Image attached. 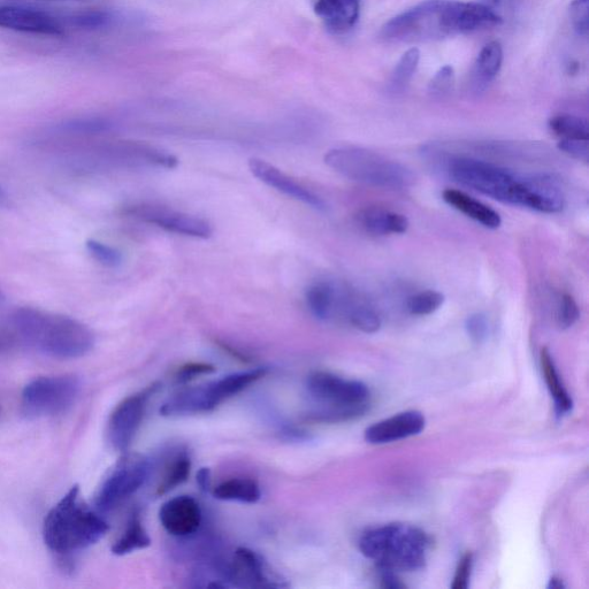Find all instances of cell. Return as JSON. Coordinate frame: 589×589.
Segmentation results:
<instances>
[{
	"mask_svg": "<svg viewBox=\"0 0 589 589\" xmlns=\"http://www.w3.org/2000/svg\"><path fill=\"white\" fill-rule=\"evenodd\" d=\"M447 173L451 179L504 204L554 214L565 206L558 183L547 175H523L501 166L468 157L450 159Z\"/></svg>",
	"mask_w": 589,
	"mask_h": 589,
	"instance_id": "1",
	"label": "cell"
},
{
	"mask_svg": "<svg viewBox=\"0 0 589 589\" xmlns=\"http://www.w3.org/2000/svg\"><path fill=\"white\" fill-rule=\"evenodd\" d=\"M501 24L500 15L483 4L427 0L389 20L381 37L387 42H431Z\"/></svg>",
	"mask_w": 589,
	"mask_h": 589,
	"instance_id": "2",
	"label": "cell"
},
{
	"mask_svg": "<svg viewBox=\"0 0 589 589\" xmlns=\"http://www.w3.org/2000/svg\"><path fill=\"white\" fill-rule=\"evenodd\" d=\"M4 326L19 344L57 359L84 357L95 344V336L88 326L76 319L40 309H15Z\"/></svg>",
	"mask_w": 589,
	"mask_h": 589,
	"instance_id": "3",
	"label": "cell"
},
{
	"mask_svg": "<svg viewBox=\"0 0 589 589\" xmlns=\"http://www.w3.org/2000/svg\"><path fill=\"white\" fill-rule=\"evenodd\" d=\"M107 531L109 525L81 501L74 486L45 517L43 539L53 553L71 555L95 545Z\"/></svg>",
	"mask_w": 589,
	"mask_h": 589,
	"instance_id": "4",
	"label": "cell"
},
{
	"mask_svg": "<svg viewBox=\"0 0 589 589\" xmlns=\"http://www.w3.org/2000/svg\"><path fill=\"white\" fill-rule=\"evenodd\" d=\"M359 549L382 570L417 571L426 564L430 539L416 526L388 524L366 531Z\"/></svg>",
	"mask_w": 589,
	"mask_h": 589,
	"instance_id": "5",
	"label": "cell"
},
{
	"mask_svg": "<svg viewBox=\"0 0 589 589\" xmlns=\"http://www.w3.org/2000/svg\"><path fill=\"white\" fill-rule=\"evenodd\" d=\"M307 390L313 403L307 413L311 422H346L363 416L369 408L370 390L361 381L315 372L308 378Z\"/></svg>",
	"mask_w": 589,
	"mask_h": 589,
	"instance_id": "6",
	"label": "cell"
},
{
	"mask_svg": "<svg viewBox=\"0 0 589 589\" xmlns=\"http://www.w3.org/2000/svg\"><path fill=\"white\" fill-rule=\"evenodd\" d=\"M324 160L342 177L366 186L405 190L416 182V175L410 168L365 148H334L327 152Z\"/></svg>",
	"mask_w": 589,
	"mask_h": 589,
	"instance_id": "7",
	"label": "cell"
},
{
	"mask_svg": "<svg viewBox=\"0 0 589 589\" xmlns=\"http://www.w3.org/2000/svg\"><path fill=\"white\" fill-rule=\"evenodd\" d=\"M81 392V382L75 376L41 377L22 392V410L29 418L63 415L75 404Z\"/></svg>",
	"mask_w": 589,
	"mask_h": 589,
	"instance_id": "8",
	"label": "cell"
},
{
	"mask_svg": "<svg viewBox=\"0 0 589 589\" xmlns=\"http://www.w3.org/2000/svg\"><path fill=\"white\" fill-rule=\"evenodd\" d=\"M79 163L90 168L159 167L170 170L177 167L179 162L177 157L148 144L116 142L87 151Z\"/></svg>",
	"mask_w": 589,
	"mask_h": 589,
	"instance_id": "9",
	"label": "cell"
},
{
	"mask_svg": "<svg viewBox=\"0 0 589 589\" xmlns=\"http://www.w3.org/2000/svg\"><path fill=\"white\" fill-rule=\"evenodd\" d=\"M151 465L143 456H127L103 481L96 495V508L109 512L120 506L145 484Z\"/></svg>",
	"mask_w": 589,
	"mask_h": 589,
	"instance_id": "10",
	"label": "cell"
},
{
	"mask_svg": "<svg viewBox=\"0 0 589 589\" xmlns=\"http://www.w3.org/2000/svg\"><path fill=\"white\" fill-rule=\"evenodd\" d=\"M124 214L144 224L154 225L174 234L195 237V239L206 240L213 233L208 221L162 205L136 203L126 206Z\"/></svg>",
	"mask_w": 589,
	"mask_h": 589,
	"instance_id": "11",
	"label": "cell"
},
{
	"mask_svg": "<svg viewBox=\"0 0 589 589\" xmlns=\"http://www.w3.org/2000/svg\"><path fill=\"white\" fill-rule=\"evenodd\" d=\"M156 389L157 386L152 385L140 393L128 396L113 410L107 425V438L114 449L124 451L132 445L143 422L148 401Z\"/></svg>",
	"mask_w": 589,
	"mask_h": 589,
	"instance_id": "12",
	"label": "cell"
},
{
	"mask_svg": "<svg viewBox=\"0 0 589 589\" xmlns=\"http://www.w3.org/2000/svg\"><path fill=\"white\" fill-rule=\"evenodd\" d=\"M265 374V369L237 372L210 382L208 385L191 388L197 412H209L217 408L220 403L241 393L242 390L262 379Z\"/></svg>",
	"mask_w": 589,
	"mask_h": 589,
	"instance_id": "13",
	"label": "cell"
},
{
	"mask_svg": "<svg viewBox=\"0 0 589 589\" xmlns=\"http://www.w3.org/2000/svg\"><path fill=\"white\" fill-rule=\"evenodd\" d=\"M340 317L356 330L372 334L380 330L381 317L369 300L347 286L336 283L333 319Z\"/></svg>",
	"mask_w": 589,
	"mask_h": 589,
	"instance_id": "14",
	"label": "cell"
},
{
	"mask_svg": "<svg viewBox=\"0 0 589 589\" xmlns=\"http://www.w3.org/2000/svg\"><path fill=\"white\" fill-rule=\"evenodd\" d=\"M0 28L43 36L65 33L61 21L52 14L20 6H0Z\"/></svg>",
	"mask_w": 589,
	"mask_h": 589,
	"instance_id": "15",
	"label": "cell"
},
{
	"mask_svg": "<svg viewBox=\"0 0 589 589\" xmlns=\"http://www.w3.org/2000/svg\"><path fill=\"white\" fill-rule=\"evenodd\" d=\"M249 168L254 177L265 185L280 191L288 197L302 202L310 208L318 211H326L327 205L323 198L313 193L307 187L301 185L289 175L283 173L278 167L265 162L263 159L252 158L249 160Z\"/></svg>",
	"mask_w": 589,
	"mask_h": 589,
	"instance_id": "16",
	"label": "cell"
},
{
	"mask_svg": "<svg viewBox=\"0 0 589 589\" xmlns=\"http://www.w3.org/2000/svg\"><path fill=\"white\" fill-rule=\"evenodd\" d=\"M202 510L194 497H173L159 510L160 524L174 537L186 538L195 534L202 525Z\"/></svg>",
	"mask_w": 589,
	"mask_h": 589,
	"instance_id": "17",
	"label": "cell"
},
{
	"mask_svg": "<svg viewBox=\"0 0 589 589\" xmlns=\"http://www.w3.org/2000/svg\"><path fill=\"white\" fill-rule=\"evenodd\" d=\"M425 424V417L418 411L397 413L367 428L365 440L372 445H385L408 439L422 432Z\"/></svg>",
	"mask_w": 589,
	"mask_h": 589,
	"instance_id": "18",
	"label": "cell"
},
{
	"mask_svg": "<svg viewBox=\"0 0 589 589\" xmlns=\"http://www.w3.org/2000/svg\"><path fill=\"white\" fill-rule=\"evenodd\" d=\"M226 569L232 586L281 587L270 579L263 558L248 548L237 549L232 563L226 564Z\"/></svg>",
	"mask_w": 589,
	"mask_h": 589,
	"instance_id": "19",
	"label": "cell"
},
{
	"mask_svg": "<svg viewBox=\"0 0 589 589\" xmlns=\"http://www.w3.org/2000/svg\"><path fill=\"white\" fill-rule=\"evenodd\" d=\"M315 12L330 32L344 34L353 29L361 13L359 0H318Z\"/></svg>",
	"mask_w": 589,
	"mask_h": 589,
	"instance_id": "20",
	"label": "cell"
},
{
	"mask_svg": "<svg viewBox=\"0 0 589 589\" xmlns=\"http://www.w3.org/2000/svg\"><path fill=\"white\" fill-rule=\"evenodd\" d=\"M442 198L451 208L488 229H497L502 225V218L499 213L492 209L491 206L465 194L464 191L446 189L442 193Z\"/></svg>",
	"mask_w": 589,
	"mask_h": 589,
	"instance_id": "21",
	"label": "cell"
},
{
	"mask_svg": "<svg viewBox=\"0 0 589 589\" xmlns=\"http://www.w3.org/2000/svg\"><path fill=\"white\" fill-rule=\"evenodd\" d=\"M358 224L374 236L401 235L408 232L409 220L399 212L367 208L358 213Z\"/></svg>",
	"mask_w": 589,
	"mask_h": 589,
	"instance_id": "22",
	"label": "cell"
},
{
	"mask_svg": "<svg viewBox=\"0 0 589 589\" xmlns=\"http://www.w3.org/2000/svg\"><path fill=\"white\" fill-rule=\"evenodd\" d=\"M502 63V45L496 41L485 45L474 64L473 87L477 91L485 89L500 73Z\"/></svg>",
	"mask_w": 589,
	"mask_h": 589,
	"instance_id": "23",
	"label": "cell"
},
{
	"mask_svg": "<svg viewBox=\"0 0 589 589\" xmlns=\"http://www.w3.org/2000/svg\"><path fill=\"white\" fill-rule=\"evenodd\" d=\"M336 283L328 280L313 282L305 293L311 315L320 321L333 320Z\"/></svg>",
	"mask_w": 589,
	"mask_h": 589,
	"instance_id": "24",
	"label": "cell"
},
{
	"mask_svg": "<svg viewBox=\"0 0 589 589\" xmlns=\"http://www.w3.org/2000/svg\"><path fill=\"white\" fill-rule=\"evenodd\" d=\"M151 545V539L145 530L139 510H134L128 518L126 529L121 537L114 542L112 553L124 556L147 548Z\"/></svg>",
	"mask_w": 589,
	"mask_h": 589,
	"instance_id": "25",
	"label": "cell"
},
{
	"mask_svg": "<svg viewBox=\"0 0 589 589\" xmlns=\"http://www.w3.org/2000/svg\"><path fill=\"white\" fill-rule=\"evenodd\" d=\"M213 496L221 501L254 504L260 500L262 492L255 480L234 478L214 488Z\"/></svg>",
	"mask_w": 589,
	"mask_h": 589,
	"instance_id": "26",
	"label": "cell"
},
{
	"mask_svg": "<svg viewBox=\"0 0 589 589\" xmlns=\"http://www.w3.org/2000/svg\"><path fill=\"white\" fill-rule=\"evenodd\" d=\"M541 369L543 377H545L543 379H545L550 395L554 399L558 415H565L572 409L573 402L569 393L566 392L560 376H558L554 359L548 349L541 351Z\"/></svg>",
	"mask_w": 589,
	"mask_h": 589,
	"instance_id": "27",
	"label": "cell"
},
{
	"mask_svg": "<svg viewBox=\"0 0 589 589\" xmlns=\"http://www.w3.org/2000/svg\"><path fill=\"white\" fill-rule=\"evenodd\" d=\"M548 126L552 132L561 137V140H586L589 141L588 122L571 114H558L549 120Z\"/></svg>",
	"mask_w": 589,
	"mask_h": 589,
	"instance_id": "28",
	"label": "cell"
},
{
	"mask_svg": "<svg viewBox=\"0 0 589 589\" xmlns=\"http://www.w3.org/2000/svg\"><path fill=\"white\" fill-rule=\"evenodd\" d=\"M420 60V52L416 48H412L404 53L399 63L394 68L392 76H390L388 90L393 94H400L408 87L413 75L417 71Z\"/></svg>",
	"mask_w": 589,
	"mask_h": 589,
	"instance_id": "29",
	"label": "cell"
},
{
	"mask_svg": "<svg viewBox=\"0 0 589 589\" xmlns=\"http://www.w3.org/2000/svg\"><path fill=\"white\" fill-rule=\"evenodd\" d=\"M190 469V457L186 453L175 457L172 463L167 466L162 483L157 488V495H164L185 483L189 477Z\"/></svg>",
	"mask_w": 589,
	"mask_h": 589,
	"instance_id": "30",
	"label": "cell"
},
{
	"mask_svg": "<svg viewBox=\"0 0 589 589\" xmlns=\"http://www.w3.org/2000/svg\"><path fill=\"white\" fill-rule=\"evenodd\" d=\"M445 303V295L436 290H423L408 298L407 309L412 316H430Z\"/></svg>",
	"mask_w": 589,
	"mask_h": 589,
	"instance_id": "31",
	"label": "cell"
},
{
	"mask_svg": "<svg viewBox=\"0 0 589 589\" xmlns=\"http://www.w3.org/2000/svg\"><path fill=\"white\" fill-rule=\"evenodd\" d=\"M580 317L578 304L570 294H564L558 302L556 319L561 330H569L575 325Z\"/></svg>",
	"mask_w": 589,
	"mask_h": 589,
	"instance_id": "32",
	"label": "cell"
},
{
	"mask_svg": "<svg viewBox=\"0 0 589 589\" xmlns=\"http://www.w3.org/2000/svg\"><path fill=\"white\" fill-rule=\"evenodd\" d=\"M87 250L98 263L107 267H117L122 263V255L119 250L103 242L96 240H89L87 242Z\"/></svg>",
	"mask_w": 589,
	"mask_h": 589,
	"instance_id": "33",
	"label": "cell"
},
{
	"mask_svg": "<svg viewBox=\"0 0 589 589\" xmlns=\"http://www.w3.org/2000/svg\"><path fill=\"white\" fill-rule=\"evenodd\" d=\"M112 14L106 11L90 10L81 12L73 17V25L81 29H101L111 24Z\"/></svg>",
	"mask_w": 589,
	"mask_h": 589,
	"instance_id": "34",
	"label": "cell"
},
{
	"mask_svg": "<svg viewBox=\"0 0 589 589\" xmlns=\"http://www.w3.org/2000/svg\"><path fill=\"white\" fill-rule=\"evenodd\" d=\"M455 83V71L453 66H443L434 75L430 83V94L435 98L447 96Z\"/></svg>",
	"mask_w": 589,
	"mask_h": 589,
	"instance_id": "35",
	"label": "cell"
},
{
	"mask_svg": "<svg viewBox=\"0 0 589 589\" xmlns=\"http://www.w3.org/2000/svg\"><path fill=\"white\" fill-rule=\"evenodd\" d=\"M570 18L578 35L587 36L589 30V0H573Z\"/></svg>",
	"mask_w": 589,
	"mask_h": 589,
	"instance_id": "36",
	"label": "cell"
},
{
	"mask_svg": "<svg viewBox=\"0 0 589 589\" xmlns=\"http://www.w3.org/2000/svg\"><path fill=\"white\" fill-rule=\"evenodd\" d=\"M466 333L476 343H483L488 338L489 323L484 313H473L465 321Z\"/></svg>",
	"mask_w": 589,
	"mask_h": 589,
	"instance_id": "37",
	"label": "cell"
},
{
	"mask_svg": "<svg viewBox=\"0 0 589 589\" xmlns=\"http://www.w3.org/2000/svg\"><path fill=\"white\" fill-rule=\"evenodd\" d=\"M109 128V124L103 120L97 119H86V120H74L67 122L66 125L60 129L67 133H78V134H96L105 132Z\"/></svg>",
	"mask_w": 589,
	"mask_h": 589,
	"instance_id": "38",
	"label": "cell"
},
{
	"mask_svg": "<svg viewBox=\"0 0 589 589\" xmlns=\"http://www.w3.org/2000/svg\"><path fill=\"white\" fill-rule=\"evenodd\" d=\"M558 149L564 152L565 155H568L573 159L579 160V162L588 163L589 147L588 141L586 140L563 139L560 142H558Z\"/></svg>",
	"mask_w": 589,
	"mask_h": 589,
	"instance_id": "39",
	"label": "cell"
},
{
	"mask_svg": "<svg viewBox=\"0 0 589 589\" xmlns=\"http://www.w3.org/2000/svg\"><path fill=\"white\" fill-rule=\"evenodd\" d=\"M214 371H216V369L210 364L190 363L182 366L181 369L178 370L177 374H175V380H177L179 384H183V382H188L191 379L202 376V374H209Z\"/></svg>",
	"mask_w": 589,
	"mask_h": 589,
	"instance_id": "40",
	"label": "cell"
},
{
	"mask_svg": "<svg viewBox=\"0 0 589 589\" xmlns=\"http://www.w3.org/2000/svg\"><path fill=\"white\" fill-rule=\"evenodd\" d=\"M473 565V556L471 553L465 554L460 563H458L454 583L451 587L455 589H466L469 587Z\"/></svg>",
	"mask_w": 589,
	"mask_h": 589,
	"instance_id": "41",
	"label": "cell"
},
{
	"mask_svg": "<svg viewBox=\"0 0 589 589\" xmlns=\"http://www.w3.org/2000/svg\"><path fill=\"white\" fill-rule=\"evenodd\" d=\"M19 346L17 339L6 326L0 327V354Z\"/></svg>",
	"mask_w": 589,
	"mask_h": 589,
	"instance_id": "42",
	"label": "cell"
},
{
	"mask_svg": "<svg viewBox=\"0 0 589 589\" xmlns=\"http://www.w3.org/2000/svg\"><path fill=\"white\" fill-rule=\"evenodd\" d=\"M197 484L203 492L210 491L211 487V472L209 469H201L197 473Z\"/></svg>",
	"mask_w": 589,
	"mask_h": 589,
	"instance_id": "43",
	"label": "cell"
},
{
	"mask_svg": "<svg viewBox=\"0 0 589 589\" xmlns=\"http://www.w3.org/2000/svg\"><path fill=\"white\" fill-rule=\"evenodd\" d=\"M385 571L384 575H382V586L386 587V588H402L404 587L403 584L400 583V580L397 579V577H395L393 575V571H387V570H382Z\"/></svg>",
	"mask_w": 589,
	"mask_h": 589,
	"instance_id": "44",
	"label": "cell"
},
{
	"mask_svg": "<svg viewBox=\"0 0 589 589\" xmlns=\"http://www.w3.org/2000/svg\"><path fill=\"white\" fill-rule=\"evenodd\" d=\"M9 195H7L5 189L0 186V208H4V206L9 205Z\"/></svg>",
	"mask_w": 589,
	"mask_h": 589,
	"instance_id": "45",
	"label": "cell"
},
{
	"mask_svg": "<svg viewBox=\"0 0 589 589\" xmlns=\"http://www.w3.org/2000/svg\"><path fill=\"white\" fill-rule=\"evenodd\" d=\"M562 587H564V585L562 584V581L560 579L553 578L552 580H550L549 588H562Z\"/></svg>",
	"mask_w": 589,
	"mask_h": 589,
	"instance_id": "46",
	"label": "cell"
},
{
	"mask_svg": "<svg viewBox=\"0 0 589 589\" xmlns=\"http://www.w3.org/2000/svg\"><path fill=\"white\" fill-rule=\"evenodd\" d=\"M492 3H497L499 0H491Z\"/></svg>",
	"mask_w": 589,
	"mask_h": 589,
	"instance_id": "47",
	"label": "cell"
},
{
	"mask_svg": "<svg viewBox=\"0 0 589 589\" xmlns=\"http://www.w3.org/2000/svg\"><path fill=\"white\" fill-rule=\"evenodd\" d=\"M0 300H2V294H0Z\"/></svg>",
	"mask_w": 589,
	"mask_h": 589,
	"instance_id": "48",
	"label": "cell"
}]
</instances>
